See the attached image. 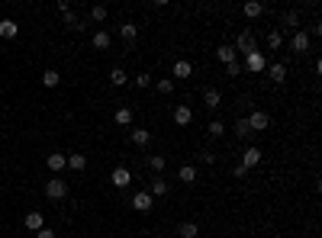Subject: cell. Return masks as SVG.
I'll return each mask as SVG.
<instances>
[{"label":"cell","instance_id":"11","mask_svg":"<svg viewBox=\"0 0 322 238\" xmlns=\"http://www.w3.org/2000/svg\"><path fill=\"white\" fill-rule=\"evenodd\" d=\"M45 164H49V171H65V167H68V155H62V152H52L49 158H45Z\"/></svg>","mask_w":322,"mask_h":238},{"label":"cell","instance_id":"32","mask_svg":"<svg viewBox=\"0 0 322 238\" xmlns=\"http://www.w3.org/2000/svg\"><path fill=\"white\" fill-rule=\"evenodd\" d=\"M210 135H213V138H222V135H225V126H222L219 119H213V122H210Z\"/></svg>","mask_w":322,"mask_h":238},{"label":"cell","instance_id":"17","mask_svg":"<svg viewBox=\"0 0 322 238\" xmlns=\"http://www.w3.org/2000/svg\"><path fill=\"white\" fill-rule=\"evenodd\" d=\"M190 74H194V65H190V61H184V58L174 61V81H177V77H190Z\"/></svg>","mask_w":322,"mask_h":238},{"label":"cell","instance_id":"27","mask_svg":"<svg viewBox=\"0 0 322 238\" xmlns=\"http://www.w3.org/2000/svg\"><path fill=\"white\" fill-rule=\"evenodd\" d=\"M68 167H71V171H84V167H87V155H81V152L68 155Z\"/></svg>","mask_w":322,"mask_h":238},{"label":"cell","instance_id":"7","mask_svg":"<svg viewBox=\"0 0 322 238\" xmlns=\"http://www.w3.org/2000/svg\"><path fill=\"white\" fill-rule=\"evenodd\" d=\"M290 49L297 52V55H303V52H309V32L306 29H297L290 36Z\"/></svg>","mask_w":322,"mask_h":238},{"label":"cell","instance_id":"23","mask_svg":"<svg viewBox=\"0 0 322 238\" xmlns=\"http://www.w3.org/2000/svg\"><path fill=\"white\" fill-rule=\"evenodd\" d=\"M149 142H152V132H149V129H132V145L145 148Z\"/></svg>","mask_w":322,"mask_h":238},{"label":"cell","instance_id":"40","mask_svg":"<svg viewBox=\"0 0 322 238\" xmlns=\"http://www.w3.org/2000/svg\"><path fill=\"white\" fill-rule=\"evenodd\" d=\"M232 174H236V177L242 180V177H245V174H248V171H245V167H242V164H236V167H232Z\"/></svg>","mask_w":322,"mask_h":238},{"label":"cell","instance_id":"10","mask_svg":"<svg viewBox=\"0 0 322 238\" xmlns=\"http://www.w3.org/2000/svg\"><path fill=\"white\" fill-rule=\"evenodd\" d=\"M216 58L222 61V65H232V61H239V52L229 45V42H222L219 49H216Z\"/></svg>","mask_w":322,"mask_h":238},{"label":"cell","instance_id":"2","mask_svg":"<svg viewBox=\"0 0 322 238\" xmlns=\"http://www.w3.org/2000/svg\"><path fill=\"white\" fill-rule=\"evenodd\" d=\"M45 197L49 200H65L68 197V180H62V177L45 180Z\"/></svg>","mask_w":322,"mask_h":238},{"label":"cell","instance_id":"12","mask_svg":"<svg viewBox=\"0 0 322 238\" xmlns=\"http://www.w3.org/2000/svg\"><path fill=\"white\" fill-rule=\"evenodd\" d=\"M190 119H194V110H190L187 103L174 107V122H177V126H190Z\"/></svg>","mask_w":322,"mask_h":238},{"label":"cell","instance_id":"9","mask_svg":"<svg viewBox=\"0 0 322 238\" xmlns=\"http://www.w3.org/2000/svg\"><path fill=\"white\" fill-rule=\"evenodd\" d=\"M255 164H261V148L258 145H248L245 155H242V167L248 171V167H255Z\"/></svg>","mask_w":322,"mask_h":238},{"label":"cell","instance_id":"30","mask_svg":"<svg viewBox=\"0 0 322 238\" xmlns=\"http://www.w3.org/2000/svg\"><path fill=\"white\" fill-rule=\"evenodd\" d=\"M164 193H168V180L155 177V180H152V197H164Z\"/></svg>","mask_w":322,"mask_h":238},{"label":"cell","instance_id":"29","mask_svg":"<svg viewBox=\"0 0 322 238\" xmlns=\"http://www.w3.org/2000/svg\"><path fill=\"white\" fill-rule=\"evenodd\" d=\"M42 84H45V87H58V84H62V74H58L55 68H49V71L42 74Z\"/></svg>","mask_w":322,"mask_h":238},{"label":"cell","instance_id":"41","mask_svg":"<svg viewBox=\"0 0 322 238\" xmlns=\"http://www.w3.org/2000/svg\"><path fill=\"white\" fill-rule=\"evenodd\" d=\"M0 213H4V206H0Z\"/></svg>","mask_w":322,"mask_h":238},{"label":"cell","instance_id":"37","mask_svg":"<svg viewBox=\"0 0 322 238\" xmlns=\"http://www.w3.org/2000/svg\"><path fill=\"white\" fill-rule=\"evenodd\" d=\"M132 84H135V87H142V90H145V87L152 84V77H149V74H135V77H132Z\"/></svg>","mask_w":322,"mask_h":238},{"label":"cell","instance_id":"18","mask_svg":"<svg viewBox=\"0 0 322 238\" xmlns=\"http://www.w3.org/2000/svg\"><path fill=\"white\" fill-rule=\"evenodd\" d=\"M174 232H177L180 238H197V235H200V225H197V222H180Z\"/></svg>","mask_w":322,"mask_h":238},{"label":"cell","instance_id":"5","mask_svg":"<svg viewBox=\"0 0 322 238\" xmlns=\"http://www.w3.org/2000/svg\"><path fill=\"white\" fill-rule=\"evenodd\" d=\"M110 183L116 190H126L129 183H132V171L129 167H113V174H110Z\"/></svg>","mask_w":322,"mask_h":238},{"label":"cell","instance_id":"4","mask_svg":"<svg viewBox=\"0 0 322 238\" xmlns=\"http://www.w3.org/2000/svg\"><path fill=\"white\" fill-rule=\"evenodd\" d=\"M245 71H251V74H261L267 68V58H264V52H251V55H245Z\"/></svg>","mask_w":322,"mask_h":238},{"label":"cell","instance_id":"16","mask_svg":"<svg viewBox=\"0 0 322 238\" xmlns=\"http://www.w3.org/2000/svg\"><path fill=\"white\" fill-rule=\"evenodd\" d=\"M242 13H245L248 20H258V16L264 13V4H258V0H248V4H242Z\"/></svg>","mask_w":322,"mask_h":238},{"label":"cell","instance_id":"38","mask_svg":"<svg viewBox=\"0 0 322 238\" xmlns=\"http://www.w3.org/2000/svg\"><path fill=\"white\" fill-rule=\"evenodd\" d=\"M200 161H203V164H213L216 155H213V152H200Z\"/></svg>","mask_w":322,"mask_h":238},{"label":"cell","instance_id":"34","mask_svg":"<svg viewBox=\"0 0 322 238\" xmlns=\"http://www.w3.org/2000/svg\"><path fill=\"white\" fill-rule=\"evenodd\" d=\"M149 167H152V171H164V155H152L149 158Z\"/></svg>","mask_w":322,"mask_h":238},{"label":"cell","instance_id":"25","mask_svg":"<svg viewBox=\"0 0 322 238\" xmlns=\"http://www.w3.org/2000/svg\"><path fill=\"white\" fill-rule=\"evenodd\" d=\"M267 49H271V52L284 49V32H281V29H271V32H267Z\"/></svg>","mask_w":322,"mask_h":238},{"label":"cell","instance_id":"3","mask_svg":"<svg viewBox=\"0 0 322 238\" xmlns=\"http://www.w3.org/2000/svg\"><path fill=\"white\" fill-rule=\"evenodd\" d=\"M245 122H248L251 132H264L267 126H271V116H267L264 110H251V116H245Z\"/></svg>","mask_w":322,"mask_h":238},{"label":"cell","instance_id":"22","mask_svg":"<svg viewBox=\"0 0 322 238\" xmlns=\"http://www.w3.org/2000/svg\"><path fill=\"white\" fill-rule=\"evenodd\" d=\"M113 119H116V126H132V110L129 107H119L113 113Z\"/></svg>","mask_w":322,"mask_h":238},{"label":"cell","instance_id":"8","mask_svg":"<svg viewBox=\"0 0 322 238\" xmlns=\"http://www.w3.org/2000/svg\"><path fill=\"white\" fill-rule=\"evenodd\" d=\"M203 107L206 110H219L222 107V93L216 90V87H206V90H203Z\"/></svg>","mask_w":322,"mask_h":238},{"label":"cell","instance_id":"26","mask_svg":"<svg viewBox=\"0 0 322 238\" xmlns=\"http://www.w3.org/2000/svg\"><path fill=\"white\" fill-rule=\"evenodd\" d=\"M110 84L113 87H126L129 84V74L123 71V68H113V71H110Z\"/></svg>","mask_w":322,"mask_h":238},{"label":"cell","instance_id":"35","mask_svg":"<svg viewBox=\"0 0 322 238\" xmlns=\"http://www.w3.org/2000/svg\"><path fill=\"white\" fill-rule=\"evenodd\" d=\"M155 87H158L161 93H171V90H174V81H171V77H161V81L155 84Z\"/></svg>","mask_w":322,"mask_h":238},{"label":"cell","instance_id":"39","mask_svg":"<svg viewBox=\"0 0 322 238\" xmlns=\"http://www.w3.org/2000/svg\"><path fill=\"white\" fill-rule=\"evenodd\" d=\"M36 238H58V235L52 232V228H39V232H36Z\"/></svg>","mask_w":322,"mask_h":238},{"label":"cell","instance_id":"19","mask_svg":"<svg viewBox=\"0 0 322 238\" xmlns=\"http://www.w3.org/2000/svg\"><path fill=\"white\" fill-rule=\"evenodd\" d=\"M281 23L287 26V29H293V32H297V29H300V13H297V10H284Z\"/></svg>","mask_w":322,"mask_h":238},{"label":"cell","instance_id":"28","mask_svg":"<svg viewBox=\"0 0 322 238\" xmlns=\"http://www.w3.org/2000/svg\"><path fill=\"white\" fill-rule=\"evenodd\" d=\"M119 36H123L126 42H135V36H139V26H135V23H123V26H119Z\"/></svg>","mask_w":322,"mask_h":238},{"label":"cell","instance_id":"31","mask_svg":"<svg viewBox=\"0 0 322 238\" xmlns=\"http://www.w3.org/2000/svg\"><path fill=\"white\" fill-rule=\"evenodd\" d=\"M236 135H239V138H248V135H251V129H248V122H245V116H242V119L236 122Z\"/></svg>","mask_w":322,"mask_h":238},{"label":"cell","instance_id":"6","mask_svg":"<svg viewBox=\"0 0 322 238\" xmlns=\"http://www.w3.org/2000/svg\"><path fill=\"white\" fill-rule=\"evenodd\" d=\"M152 206H155V197L149 190H139L132 197V209H135V213H152Z\"/></svg>","mask_w":322,"mask_h":238},{"label":"cell","instance_id":"13","mask_svg":"<svg viewBox=\"0 0 322 238\" xmlns=\"http://www.w3.org/2000/svg\"><path fill=\"white\" fill-rule=\"evenodd\" d=\"M23 225L29 228V232H39V228H45V219H42V213H36V209H32V213H26Z\"/></svg>","mask_w":322,"mask_h":238},{"label":"cell","instance_id":"1","mask_svg":"<svg viewBox=\"0 0 322 238\" xmlns=\"http://www.w3.org/2000/svg\"><path fill=\"white\" fill-rule=\"evenodd\" d=\"M239 52V55H251V52H258V39H255V32L251 29H242L239 36H236V45H232Z\"/></svg>","mask_w":322,"mask_h":238},{"label":"cell","instance_id":"21","mask_svg":"<svg viewBox=\"0 0 322 238\" xmlns=\"http://www.w3.org/2000/svg\"><path fill=\"white\" fill-rule=\"evenodd\" d=\"M65 26H68L71 32H84V29H87V23L81 20V16H74V13H65Z\"/></svg>","mask_w":322,"mask_h":238},{"label":"cell","instance_id":"33","mask_svg":"<svg viewBox=\"0 0 322 238\" xmlns=\"http://www.w3.org/2000/svg\"><path fill=\"white\" fill-rule=\"evenodd\" d=\"M90 20H94V23H103V20H107V7H100V4H97V7L90 10Z\"/></svg>","mask_w":322,"mask_h":238},{"label":"cell","instance_id":"36","mask_svg":"<svg viewBox=\"0 0 322 238\" xmlns=\"http://www.w3.org/2000/svg\"><path fill=\"white\" fill-rule=\"evenodd\" d=\"M225 71H229V77H239L245 68H242V61H232V65H225Z\"/></svg>","mask_w":322,"mask_h":238},{"label":"cell","instance_id":"24","mask_svg":"<svg viewBox=\"0 0 322 238\" xmlns=\"http://www.w3.org/2000/svg\"><path fill=\"white\" fill-rule=\"evenodd\" d=\"M94 49H100V52H107L110 49V32H103V29H97V32H94Z\"/></svg>","mask_w":322,"mask_h":238},{"label":"cell","instance_id":"20","mask_svg":"<svg viewBox=\"0 0 322 238\" xmlns=\"http://www.w3.org/2000/svg\"><path fill=\"white\" fill-rule=\"evenodd\" d=\"M177 180H180V183H197V167H194V164H184V167L177 171Z\"/></svg>","mask_w":322,"mask_h":238},{"label":"cell","instance_id":"15","mask_svg":"<svg viewBox=\"0 0 322 238\" xmlns=\"http://www.w3.org/2000/svg\"><path fill=\"white\" fill-rule=\"evenodd\" d=\"M0 36H4V39H16V36H20V23H16V20H0Z\"/></svg>","mask_w":322,"mask_h":238},{"label":"cell","instance_id":"14","mask_svg":"<svg viewBox=\"0 0 322 238\" xmlns=\"http://www.w3.org/2000/svg\"><path fill=\"white\" fill-rule=\"evenodd\" d=\"M264 71H267V77H271L274 84H284L287 81V65H281V61H277V65H267Z\"/></svg>","mask_w":322,"mask_h":238}]
</instances>
